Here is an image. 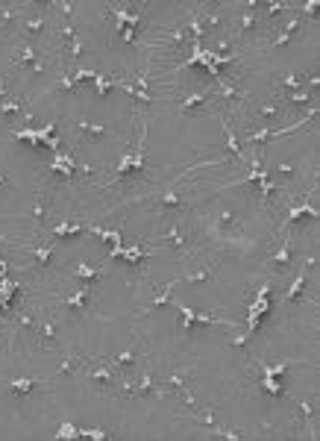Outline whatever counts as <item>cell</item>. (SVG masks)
<instances>
[{
  "mask_svg": "<svg viewBox=\"0 0 320 441\" xmlns=\"http://www.w3.org/2000/svg\"><path fill=\"white\" fill-rule=\"evenodd\" d=\"M44 27H47V18L41 15V12H38V15H33V18H24V30H27V33L41 35V33H44Z\"/></svg>",
  "mask_w": 320,
  "mask_h": 441,
  "instance_id": "13",
  "label": "cell"
},
{
  "mask_svg": "<svg viewBox=\"0 0 320 441\" xmlns=\"http://www.w3.org/2000/svg\"><path fill=\"white\" fill-rule=\"evenodd\" d=\"M279 174H282V177H291V174H294V168H291V165H279Z\"/></svg>",
  "mask_w": 320,
  "mask_h": 441,
  "instance_id": "47",
  "label": "cell"
},
{
  "mask_svg": "<svg viewBox=\"0 0 320 441\" xmlns=\"http://www.w3.org/2000/svg\"><path fill=\"white\" fill-rule=\"evenodd\" d=\"M18 326H33V318H30V312H21V315H18Z\"/></svg>",
  "mask_w": 320,
  "mask_h": 441,
  "instance_id": "43",
  "label": "cell"
},
{
  "mask_svg": "<svg viewBox=\"0 0 320 441\" xmlns=\"http://www.w3.org/2000/svg\"><path fill=\"white\" fill-rule=\"evenodd\" d=\"M74 277H80V280H85L88 286H94V283L100 280V268H91V265H77Z\"/></svg>",
  "mask_w": 320,
  "mask_h": 441,
  "instance_id": "15",
  "label": "cell"
},
{
  "mask_svg": "<svg viewBox=\"0 0 320 441\" xmlns=\"http://www.w3.org/2000/svg\"><path fill=\"white\" fill-rule=\"evenodd\" d=\"M74 368H77V359H74V356H65L62 362H59V368H56L53 373H56V376H62V373H71Z\"/></svg>",
  "mask_w": 320,
  "mask_h": 441,
  "instance_id": "33",
  "label": "cell"
},
{
  "mask_svg": "<svg viewBox=\"0 0 320 441\" xmlns=\"http://www.w3.org/2000/svg\"><path fill=\"white\" fill-rule=\"evenodd\" d=\"M159 203H162V206H173V209H182V206H185V203H182V197H179V194H173V191L162 194V197H159Z\"/></svg>",
  "mask_w": 320,
  "mask_h": 441,
  "instance_id": "30",
  "label": "cell"
},
{
  "mask_svg": "<svg viewBox=\"0 0 320 441\" xmlns=\"http://www.w3.org/2000/svg\"><path fill=\"white\" fill-rule=\"evenodd\" d=\"M285 9H288V3H270V6H268V15L276 18V15H282Z\"/></svg>",
  "mask_w": 320,
  "mask_h": 441,
  "instance_id": "40",
  "label": "cell"
},
{
  "mask_svg": "<svg viewBox=\"0 0 320 441\" xmlns=\"http://www.w3.org/2000/svg\"><path fill=\"white\" fill-rule=\"evenodd\" d=\"M162 241H170V244H173L179 253H185V236H182V227H179V224H173L168 233L162 236Z\"/></svg>",
  "mask_w": 320,
  "mask_h": 441,
  "instance_id": "8",
  "label": "cell"
},
{
  "mask_svg": "<svg viewBox=\"0 0 320 441\" xmlns=\"http://www.w3.org/2000/svg\"><path fill=\"white\" fill-rule=\"evenodd\" d=\"M253 24H255V12H253V9H247V12H244V18H241V33H238V35L250 33V30H253Z\"/></svg>",
  "mask_w": 320,
  "mask_h": 441,
  "instance_id": "34",
  "label": "cell"
},
{
  "mask_svg": "<svg viewBox=\"0 0 320 441\" xmlns=\"http://www.w3.org/2000/svg\"><path fill=\"white\" fill-rule=\"evenodd\" d=\"M53 6H59L62 15H74V3H53Z\"/></svg>",
  "mask_w": 320,
  "mask_h": 441,
  "instance_id": "44",
  "label": "cell"
},
{
  "mask_svg": "<svg viewBox=\"0 0 320 441\" xmlns=\"http://www.w3.org/2000/svg\"><path fill=\"white\" fill-rule=\"evenodd\" d=\"M35 59H38V56H35L33 44H30V41H24V44L18 47V56H15V59H12V62H15V65H21V62H30V65H33Z\"/></svg>",
  "mask_w": 320,
  "mask_h": 441,
  "instance_id": "19",
  "label": "cell"
},
{
  "mask_svg": "<svg viewBox=\"0 0 320 441\" xmlns=\"http://www.w3.org/2000/svg\"><path fill=\"white\" fill-rule=\"evenodd\" d=\"M247 339H250V336H232V341H229V344H232V347H244V344H247Z\"/></svg>",
  "mask_w": 320,
  "mask_h": 441,
  "instance_id": "46",
  "label": "cell"
},
{
  "mask_svg": "<svg viewBox=\"0 0 320 441\" xmlns=\"http://www.w3.org/2000/svg\"><path fill=\"white\" fill-rule=\"evenodd\" d=\"M282 85L291 88V91H300V88H305V77H300V74H288V77H282Z\"/></svg>",
  "mask_w": 320,
  "mask_h": 441,
  "instance_id": "26",
  "label": "cell"
},
{
  "mask_svg": "<svg viewBox=\"0 0 320 441\" xmlns=\"http://www.w3.org/2000/svg\"><path fill=\"white\" fill-rule=\"evenodd\" d=\"M288 262H291V244H288V238H285V241H282V247H279V250H276V256H273L270 268H273L276 273H285Z\"/></svg>",
  "mask_w": 320,
  "mask_h": 441,
  "instance_id": "4",
  "label": "cell"
},
{
  "mask_svg": "<svg viewBox=\"0 0 320 441\" xmlns=\"http://www.w3.org/2000/svg\"><path fill=\"white\" fill-rule=\"evenodd\" d=\"M91 297V286H83V289L77 291V294H71L65 300V306L68 309H85V300Z\"/></svg>",
  "mask_w": 320,
  "mask_h": 441,
  "instance_id": "14",
  "label": "cell"
},
{
  "mask_svg": "<svg viewBox=\"0 0 320 441\" xmlns=\"http://www.w3.org/2000/svg\"><path fill=\"white\" fill-rule=\"evenodd\" d=\"M15 15H18V9H15V6H6V9L0 12V27H9V24L15 21Z\"/></svg>",
  "mask_w": 320,
  "mask_h": 441,
  "instance_id": "37",
  "label": "cell"
},
{
  "mask_svg": "<svg viewBox=\"0 0 320 441\" xmlns=\"http://www.w3.org/2000/svg\"><path fill=\"white\" fill-rule=\"evenodd\" d=\"M35 385H38V379H30V376H18V379H9V389L15 391L18 397H27V394H33Z\"/></svg>",
  "mask_w": 320,
  "mask_h": 441,
  "instance_id": "7",
  "label": "cell"
},
{
  "mask_svg": "<svg viewBox=\"0 0 320 441\" xmlns=\"http://www.w3.org/2000/svg\"><path fill=\"white\" fill-rule=\"evenodd\" d=\"M279 112H282V103H265V106H259L255 118H276Z\"/></svg>",
  "mask_w": 320,
  "mask_h": 441,
  "instance_id": "25",
  "label": "cell"
},
{
  "mask_svg": "<svg viewBox=\"0 0 320 441\" xmlns=\"http://www.w3.org/2000/svg\"><path fill=\"white\" fill-rule=\"evenodd\" d=\"M303 289H305V271H300V277L291 283V289L285 291V300H297L300 294H303Z\"/></svg>",
  "mask_w": 320,
  "mask_h": 441,
  "instance_id": "21",
  "label": "cell"
},
{
  "mask_svg": "<svg viewBox=\"0 0 320 441\" xmlns=\"http://www.w3.org/2000/svg\"><path fill=\"white\" fill-rule=\"evenodd\" d=\"M33 218H35V224H38V227H41V224H44V197H41V194H38V200H35Z\"/></svg>",
  "mask_w": 320,
  "mask_h": 441,
  "instance_id": "38",
  "label": "cell"
},
{
  "mask_svg": "<svg viewBox=\"0 0 320 441\" xmlns=\"http://www.w3.org/2000/svg\"><path fill=\"white\" fill-rule=\"evenodd\" d=\"M133 362H135V350H133V347H126V350H123V353H118V356L112 359L109 365H112L115 371H123V368H130Z\"/></svg>",
  "mask_w": 320,
  "mask_h": 441,
  "instance_id": "16",
  "label": "cell"
},
{
  "mask_svg": "<svg viewBox=\"0 0 320 441\" xmlns=\"http://www.w3.org/2000/svg\"><path fill=\"white\" fill-rule=\"evenodd\" d=\"M268 138H273V130L265 127V130H259V133H250L247 141H250V144H262V141H268Z\"/></svg>",
  "mask_w": 320,
  "mask_h": 441,
  "instance_id": "31",
  "label": "cell"
},
{
  "mask_svg": "<svg viewBox=\"0 0 320 441\" xmlns=\"http://www.w3.org/2000/svg\"><path fill=\"white\" fill-rule=\"evenodd\" d=\"M206 100H209V91H197V94H188L185 100L179 103V112H185V115H188V112L200 109V106H203Z\"/></svg>",
  "mask_w": 320,
  "mask_h": 441,
  "instance_id": "9",
  "label": "cell"
},
{
  "mask_svg": "<svg viewBox=\"0 0 320 441\" xmlns=\"http://www.w3.org/2000/svg\"><path fill=\"white\" fill-rule=\"evenodd\" d=\"M165 44H170V47H179V50H185V47H188V33L182 30V27H176V30H170V33L165 35Z\"/></svg>",
  "mask_w": 320,
  "mask_h": 441,
  "instance_id": "11",
  "label": "cell"
},
{
  "mask_svg": "<svg viewBox=\"0 0 320 441\" xmlns=\"http://www.w3.org/2000/svg\"><path fill=\"white\" fill-rule=\"evenodd\" d=\"M262 389L268 391V394H276V397L285 394V391H282V379H276V376H265V379H262Z\"/></svg>",
  "mask_w": 320,
  "mask_h": 441,
  "instance_id": "24",
  "label": "cell"
},
{
  "mask_svg": "<svg viewBox=\"0 0 320 441\" xmlns=\"http://www.w3.org/2000/svg\"><path fill=\"white\" fill-rule=\"evenodd\" d=\"M285 100L294 103V106H305V103H311V91H308V88H300V91H288Z\"/></svg>",
  "mask_w": 320,
  "mask_h": 441,
  "instance_id": "20",
  "label": "cell"
},
{
  "mask_svg": "<svg viewBox=\"0 0 320 441\" xmlns=\"http://www.w3.org/2000/svg\"><path fill=\"white\" fill-rule=\"evenodd\" d=\"M77 133L85 138H100V136H106V127L97 124V121H80L77 124Z\"/></svg>",
  "mask_w": 320,
  "mask_h": 441,
  "instance_id": "6",
  "label": "cell"
},
{
  "mask_svg": "<svg viewBox=\"0 0 320 441\" xmlns=\"http://www.w3.org/2000/svg\"><path fill=\"white\" fill-rule=\"evenodd\" d=\"M77 233H85L83 224H59V227H53V238H62V236H77Z\"/></svg>",
  "mask_w": 320,
  "mask_h": 441,
  "instance_id": "17",
  "label": "cell"
},
{
  "mask_svg": "<svg viewBox=\"0 0 320 441\" xmlns=\"http://www.w3.org/2000/svg\"><path fill=\"white\" fill-rule=\"evenodd\" d=\"M300 409H303V415H305V418H311V406H308V403H300Z\"/></svg>",
  "mask_w": 320,
  "mask_h": 441,
  "instance_id": "48",
  "label": "cell"
},
{
  "mask_svg": "<svg viewBox=\"0 0 320 441\" xmlns=\"http://www.w3.org/2000/svg\"><path fill=\"white\" fill-rule=\"evenodd\" d=\"M6 183H9V180H6V174L0 171V186H6Z\"/></svg>",
  "mask_w": 320,
  "mask_h": 441,
  "instance_id": "49",
  "label": "cell"
},
{
  "mask_svg": "<svg viewBox=\"0 0 320 441\" xmlns=\"http://www.w3.org/2000/svg\"><path fill=\"white\" fill-rule=\"evenodd\" d=\"M27 109V100H3L0 103V115H18Z\"/></svg>",
  "mask_w": 320,
  "mask_h": 441,
  "instance_id": "22",
  "label": "cell"
},
{
  "mask_svg": "<svg viewBox=\"0 0 320 441\" xmlns=\"http://www.w3.org/2000/svg\"><path fill=\"white\" fill-rule=\"evenodd\" d=\"M33 253H35V259H38V268H44V265L50 262V256H53V244H47V247H33Z\"/></svg>",
  "mask_w": 320,
  "mask_h": 441,
  "instance_id": "28",
  "label": "cell"
},
{
  "mask_svg": "<svg viewBox=\"0 0 320 441\" xmlns=\"http://www.w3.org/2000/svg\"><path fill=\"white\" fill-rule=\"evenodd\" d=\"M71 59L77 62V59H83V41H80V35L71 41Z\"/></svg>",
  "mask_w": 320,
  "mask_h": 441,
  "instance_id": "39",
  "label": "cell"
},
{
  "mask_svg": "<svg viewBox=\"0 0 320 441\" xmlns=\"http://www.w3.org/2000/svg\"><path fill=\"white\" fill-rule=\"evenodd\" d=\"M297 30H300V18L294 15L291 21H288V27H285V30H282V33H279L276 38H273V44H276V47H282V44H288V41L294 38V33H297Z\"/></svg>",
  "mask_w": 320,
  "mask_h": 441,
  "instance_id": "10",
  "label": "cell"
},
{
  "mask_svg": "<svg viewBox=\"0 0 320 441\" xmlns=\"http://www.w3.org/2000/svg\"><path fill=\"white\" fill-rule=\"evenodd\" d=\"M291 365H294V362H279V365H259V368H262V373H265V376H276V379H282V376L288 373V368H291Z\"/></svg>",
  "mask_w": 320,
  "mask_h": 441,
  "instance_id": "18",
  "label": "cell"
},
{
  "mask_svg": "<svg viewBox=\"0 0 320 441\" xmlns=\"http://www.w3.org/2000/svg\"><path fill=\"white\" fill-rule=\"evenodd\" d=\"M88 379L91 382H103V385H115L118 382V373H115L112 365H106V368H91L88 371Z\"/></svg>",
  "mask_w": 320,
  "mask_h": 441,
  "instance_id": "2",
  "label": "cell"
},
{
  "mask_svg": "<svg viewBox=\"0 0 320 441\" xmlns=\"http://www.w3.org/2000/svg\"><path fill=\"white\" fill-rule=\"evenodd\" d=\"M77 435H80V429H77V426H74V424H68V421H65V424L59 426V432H56L53 438L65 441V438H77Z\"/></svg>",
  "mask_w": 320,
  "mask_h": 441,
  "instance_id": "29",
  "label": "cell"
},
{
  "mask_svg": "<svg viewBox=\"0 0 320 441\" xmlns=\"http://www.w3.org/2000/svg\"><path fill=\"white\" fill-rule=\"evenodd\" d=\"M218 220L223 224V227H238V215L232 212V209H223V212L218 215Z\"/></svg>",
  "mask_w": 320,
  "mask_h": 441,
  "instance_id": "35",
  "label": "cell"
},
{
  "mask_svg": "<svg viewBox=\"0 0 320 441\" xmlns=\"http://www.w3.org/2000/svg\"><path fill=\"white\" fill-rule=\"evenodd\" d=\"M77 85H80V83H77L74 77H68V74H62V77H59V83H56V88H59V91H74Z\"/></svg>",
  "mask_w": 320,
  "mask_h": 441,
  "instance_id": "36",
  "label": "cell"
},
{
  "mask_svg": "<svg viewBox=\"0 0 320 441\" xmlns=\"http://www.w3.org/2000/svg\"><path fill=\"white\" fill-rule=\"evenodd\" d=\"M303 215H308V218H320V212H317V209L308 203V200H303V203L291 206V212H288V220H285V224H294V220H297V218H303Z\"/></svg>",
  "mask_w": 320,
  "mask_h": 441,
  "instance_id": "5",
  "label": "cell"
},
{
  "mask_svg": "<svg viewBox=\"0 0 320 441\" xmlns=\"http://www.w3.org/2000/svg\"><path fill=\"white\" fill-rule=\"evenodd\" d=\"M168 389H176V391H182L185 394V400H188V406L191 409H197V403H194V394H191V376H185L182 371H176V373H170L168 379H162Z\"/></svg>",
  "mask_w": 320,
  "mask_h": 441,
  "instance_id": "1",
  "label": "cell"
},
{
  "mask_svg": "<svg viewBox=\"0 0 320 441\" xmlns=\"http://www.w3.org/2000/svg\"><path fill=\"white\" fill-rule=\"evenodd\" d=\"M173 306H176V312L182 315V323H185V326H194V315H197V312H194V309H188L185 303H179V300H173Z\"/></svg>",
  "mask_w": 320,
  "mask_h": 441,
  "instance_id": "27",
  "label": "cell"
},
{
  "mask_svg": "<svg viewBox=\"0 0 320 441\" xmlns=\"http://www.w3.org/2000/svg\"><path fill=\"white\" fill-rule=\"evenodd\" d=\"M209 277H212V271L206 268V271H194V273H185V277H179V280H182V283H206Z\"/></svg>",
  "mask_w": 320,
  "mask_h": 441,
  "instance_id": "32",
  "label": "cell"
},
{
  "mask_svg": "<svg viewBox=\"0 0 320 441\" xmlns=\"http://www.w3.org/2000/svg\"><path fill=\"white\" fill-rule=\"evenodd\" d=\"M30 71H33V74H41V71H44V59L38 56V59H35L33 65H30Z\"/></svg>",
  "mask_w": 320,
  "mask_h": 441,
  "instance_id": "45",
  "label": "cell"
},
{
  "mask_svg": "<svg viewBox=\"0 0 320 441\" xmlns=\"http://www.w3.org/2000/svg\"><path fill=\"white\" fill-rule=\"evenodd\" d=\"M176 283H182V280H170L168 286L162 289V294H156V297H153V309H159V306H165V303H168V300H170V291L176 289Z\"/></svg>",
  "mask_w": 320,
  "mask_h": 441,
  "instance_id": "23",
  "label": "cell"
},
{
  "mask_svg": "<svg viewBox=\"0 0 320 441\" xmlns=\"http://www.w3.org/2000/svg\"><path fill=\"white\" fill-rule=\"evenodd\" d=\"M41 347H47V350L56 347V323H53L50 318L41 323Z\"/></svg>",
  "mask_w": 320,
  "mask_h": 441,
  "instance_id": "12",
  "label": "cell"
},
{
  "mask_svg": "<svg viewBox=\"0 0 320 441\" xmlns=\"http://www.w3.org/2000/svg\"><path fill=\"white\" fill-rule=\"evenodd\" d=\"M303 15H308V18H314V15H317V3H314V0L303 6Z\"/></svg>",
  "mask_w": 320,
  "mask_h": 441,
  "instance_id": "42",
  "label": "cell"
},
{
  "mask_svg": "<svg viewBox=\"0 0 320 441\" xmlns=\"http://www.w3.org/2000/svg\"><path fill=\"white\" fill-rule=\"evenodd\" d=\"M120 38H123L126 44H133V41H135V27H130V24H126V27L120 30Z\"/></svg>",
  "mask_w": 320,
  "mask_h": 441,
  "instance_id": "41",
  "label": "cell"
},
{
  "mask_svg": "<svg viewBox=\"0 0 320 441\" xmlns=\"http://www.w3.org/2000/svg\"><path fill=\"white\" fill-rule=\"evenodd\" d=\"M218 91H220L223 100H241V97L247 94L244 88H238V85L229 83V77H220V80H218Z\"/></svg>",
  "mask_w": 320,
  "mask_h": 441,
  "instance_id": "3",
  "label": "cell"
}]
</instances>
